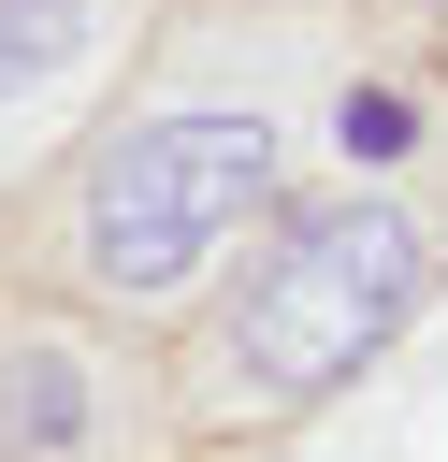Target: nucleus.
Listing matches in <instances>:
<instances>
[{
	"label": "nucleus",
	"instance_id": "f257e3e1",
	"mask_svg": "<svg viewBox=\"0 0 448 462\" xmlns=\"http://www.w3.org/2000/svg\"><path fill=\"white\" fill-rule=\"evenodd\" d=\"M419 274H434V245H419L405 202H318V217H289V231L260 245L231 332H217V346H231V390H246V404H303V390L361 375V346L405 332Z\"/></svg>",
	"mask_w": 448,
	"mask_h": 462
},
{
	"label": "nucleus",
	"instance_id": "f03ea898",
	"mask_svg": "<svg viewBox=\"0 0 448 462\" xmlns=\"http://www.w3.org/2000/svg\"><path fill=\"white\" fill-rule=\"evenodd\" d=\"M260 188H275V130H260V116H145V130H116V144L87 159L72 260H87V289L159 303V289H188V274L260 217Z\"/></svg>",
	"mask_w": 448,
	"mask_h": 462
},
{
	"label": "nucleus",
	"instance_id": "7ed1b4c3",
	"mask_svg": "<svg viewBox=\"0 0 448 462\" xmlns=\"http://www.w3.org/2000/svg\"><path fill=\"white\" fill-rule=\"evenodd\" d=\"M87 346L72 332H0V462H87Z\"/></svg>",
	"mask_w": 448,
	"mask_h": 462
},
{
	"label": "nucleus",
	"instance_id": "20e7f679",
	"mask_svg": "<svg viewBox=\"0 0 448 462\" xmlns=\"http://www.w3.org/2000/svg\"><path fill=\"white\" fill-rule=\"evenodd\" d=\"M72 43H87V0H0V101L72 72Z\"/></svg>",
	"mask_w": 448,
	"mask_h": 462
},
{
	"label": "nucleus",
	"instance_id": "39448f33",
	"mask_svg": "<svg viewBox=\"0 0 448 462\" xmlns=\"http://www.w3.org/2000/svg\"><path fill=\"white\" fill-rule=\"evenodd\" d=\"M332 144H347V159H405V144H419V101H405V87H347V101H332Z\"/></svg>",
	"mask_w": 448,
	"mask_h": 462
}]
</instances>
